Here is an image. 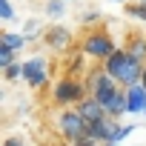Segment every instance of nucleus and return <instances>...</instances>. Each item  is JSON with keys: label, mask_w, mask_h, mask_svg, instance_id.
Instances as JSON below:
<instances>
[{"label": "nucleus", "mask_w": 146, "mask_h": 146, "mask_svg": "<svg viewBox=\"0 0 146 146\" xmlns=\"http://www.w3.org/2000/svg\"><path fill=\"white\" fill-rule=\"evenodd\" d=\"M103 66H106V72H109V75H112L123 89H129V86L140 83L143 69H146V63H140L137 57H132L126 49H115V54H112Z\"/></svg>", "instance_id": "f257e3e1"}, {"label": "nucleus", "mask_w": 146, "mask_h": 146, "mask_svg": "<svg viewBox=\"0 0 146 146\" xmlns=\"http://www.w3.org/2000/svg\"><path fill=\"white\" fill-rule=\"evenodd\" d=\"M80 52H83V57H92L98 63H106L115 54V40H112V35L103 26H92V29H86V35L80 40Z\"/></svg>", "instance_id": "f03ea898"}, {"label": "nucleus", "mask_w": 146, "mask_h": 146, "mask_svg": "<svg viewBox=\"0 0 146 146\" xmlns=\"http://www.w3.org/2000/svg\"><path fill=\"white\" fill-rule=\"evenodd\" d=\"M54 129H57L60 140H66V143H78V140L89 137V120H86L75 106L57 112V117H54Z\"/></svg>", "instance_id": "7ed1b4c3"}, {"label": "nucleus", "mask_w": 146, "mask_h": 146, "mask_svg": "<svg viewBox=\"0 0 146 146\" xmlns=\"http://www.w3.org/2000/svg\"><path fill=\"white\" fill-rule=\"evenodd\" d=\"M83 98H89L86 80H78L75 75H63L54 83V89H52V103L57 109H72V106H78Z\"/></svg>", "instance_id": "20e7f679"}, {"label": "nucleus", "mask_w": 146, "mask_h": 146, "mask_svg": "<svg viewBox=\"0 0 146 146\" xmlns=\"http://www.w3.org/2000/svg\"><path fill=\"white\" fill-rule=\"evenodd\" d=\"M103 109H106V115L109 117H123V115H129V100H126V89L120 86V83H115V86H109V89H103V92H98V95H92Z\"/></svg>", "instance_id": "39448f33"}, {"label": "nucleus", "mask_w": 146, "mask_h": 146, "mask_svg": "<svg viewBox=\"0 0 146 146\" xmlns=\"http://www.w3.org/2000/svg\"><path fill=\"white\" fill-rule=\"evenodd\" d=\"M49 60L43 57V54H35V57H29V60H23V80H26V86L29 89H43L46 83H49Z\"/></svg>", "instance_id": "423d86ee"}, {"label": "nucleus", "mask_w": 146, "mask_h": 146, "mask_svg": "<svg viewBox=\"0 0 146 146\" xmlns=\"http://www.w3.org/2000/svg\"><path fill=\"white\" fill-rule=\"evenodd\" d=\"M117 132H120V120L117 117H103V120L89 123V137L98 140V143H115Z\"/></svg>", "instance_id": "0eeeda50"}, {"label": "nucleus", "mask_w": 146, "mask_h": 146, "mask_svg": "<svg viewBox=\"0 0 146 146\" xmlns=\"http://www.w3.org/2000/svg\"><path fill=\"white\" fill-rule=\"evenodd\" d=\"M43 43H46L52 52H66V49L72 46V32H69L66 26H60V23H52V26L43 29Z\"/></svg>", "instance_id": "6e6552de"}, {"label": "nucleus", "mask_w": 146, "mask_h": 146, "mask_svg": "<svg viewBox=\"0 0 146 146\" xmlns=\"http://www.w3.org/2000/svg\"><path fill=\"white\" fill-rule=\"evenodd\" d=\"M115 83H117V80L106 72L103 63L86 69V89H89V95H98V92H103V89H109V86H115Z\"/></svg>", "instance_id": "1a4fd4ad"}, {"label": "nucleus", "mask_w": 146, "mask_h": 146, "mask_svg": "<svg viewBox=\"0 0 146 146\" xmlns=\"http://www.w3.org/2000/svg\"><path fill=\"white\" fill-rule=\"evenodd\" d=\"M126 100H129V115H146V86L135 83L126 89Z\"/></svg>", "instance_id": "9d476101"}, {"label": "nucleus", "mask_w": 146, "mask_h": 146, "mask_svg": "<svg viewBox=\"0 0 146 146\" xmlns=\"http://www.w3.org/2000/svg\"><path fill=\"white\" fill-rule=\"evenodd\" d=\"M75 109H78V112H80V115H83V117H86L89 123L109 117V115H106V109H103V106H100V103H98V100H95L92 95H89V98H83V100H80V103H78Z\"/></svg>", "instance_id": "9b49d317"}, {"label": "nucleus", "mask_w": 146, "mask_h": 146, "mask_svg": "<svg viewBox=\"0 0 146 146\" xmlns=\"http://www.w3.org/2000/svg\"><path fill=\"white\" fill-rule=\"evenodd\" d=\"M0 46H9V49H15V52H20V49H26L29 46V37L23 35V32H3L0 35Z\"/></svg>", "instance_id": "f8f14e48"}, {"label": "nucleus", "mask_w": 146, "mask_h": 146, "mask_svg": "<svg viewBox=\"0 0 146 146\" xmlns=\"http://www.w3.org/2000/svg\"><path fill=\"white\" fill-rule=\"evenodd\" d=\"M66 12H69L66 0H46V3H43L46 20H60V17H66Z\"/></svg>", "instance_id": "ddd939ff"}, {"label": "nucleus", "mask_w": 146, "mask_h": 146, "mask_svg": "<svg viewBox=\"0 0 146 146\" xmlns=\"http://www.w3.org/2000/svg\"><path fill=\"white\" fill-rule=\"evenodd\" d=\"M126 52H129L132 57H137L140 63H146V37H143V35H132Z\"/></svg>", "instance_id": "4468645a"}, {"label": "nucleus", "mask_w": 146, "mask_h": 146, "mask_svg": "<svg viewBox=\"0 0 146 146\" xmlns=\"http://www.w3.org/2000/svg\"><path fill=\"white\" fill-rule=\"evenodd\" d=\"M123 12H126L129 17L146 23V0H129V3H123Z\"/></svg>", "instance_id": "2eb2a0df"}, {"label": "nucleus", "mask_w": 146, "mask_h": 146, "mask_svg": "<svg viewBox=\"0 0 146 146\" xmlns=\"http://www.w3.org/2000/svg\"><path fill=\"white\" fill-rule=\"evenodd\" d=\"M17 63V52L9 49V46H0V69H9Z\"/></svg>", "instance_id": "dca6fc26"}, {"label": "nucleus", "mask_w": 146, "mask_h": 146, "mask_svg": "<svg viewBox=\"0 0 146 146\" xmlns=\"http://www.w3.org/2000/svg\"><path fill=\"white\" fill-rule=\"evenodd\" d=\"M78 23L89 29V26L100 23V12H95V9H86V12H80V15H78Z\"/></svg>", "instance_id": "f3484780"}, {"label": "nucleus", "mask_w": 146, "mask_h": 146, "mask_svg": "<svg viewBox=\"0 0 146 146\" xmlns=\"http://www.w3.org/2000/svg\"><path fill=\"white\" fill-rule=\"evenodd\" d=\"M3 78H6L9 83H15V80H20V78H23V60H17L15 66H9V69H3Z\"/></svg>", "instance_id": "a211bd4d"}, {"label": "nucleus", "mask_w": 146, "mask_h": 146, "mask_svg": "<svg viewBox=\"0 0 146 146\" xmlns=\"http://www.w3.org/2000/svg\"><path fill=\"white\" fill-rule=\"evenodd\" d=\"M0 20H3V23H12L15 20V9H12L9 0H0Z\"/></svg>", "instance_id": "6ab92c4d"}, {"label": "nucleus", "mask_w": 146, "mask_h": 146, "mask_svg": "<svg viewBox=\"0 0 146 146\" xmlns=\"http://www.w3.org/2000/svg\"><path fill=\"white\" fill-rule=\"evenodd\" d=\"M72 146H100V143L92 140V137H83V140H78V143H72Z\"/></svg>", "instance_id": "aec40b11"}, {"label": "nucleus", "mask_w": 146, "mask_h": 146, "mask_svg": "<svg viewBox=\"0 0 146 146\" xmlns=\"http://www.w3.org/2000/svg\"><path fill=\"white\" fill-rule=\"evenodd\" d=\"M3 146H26V140H23V137H9Z\"/></svg>", "instance_id": "412c9836"}, {"label": "nucleus", "mask_w": 146, "mask_h": 146, "mask_svg": "<svg viewBox=\"0 0 146 146\" xmlns=\"http://www.w3.org/2000/svg\"><path fill=\"white\" fill-rule=\"evenodd\" d=\"M43 146H72V143H66V140H60V143H43Z\"/></svg>", "instance_id": "4be33fe9"}, {"label": "nucleus", "mask_w": 146, "mask_h": 146, "mask_svg": "<svg viewBox=\"0 0 146 146\" xmlns=\"http://www.w3.org/2000/svg\"><path fill=\"white\" fill-rule=\"evenodd\" d=\"M140 83H143V86H146V69H143V78H140Z\"/></svg>", "instance_id": "5701e85b"}, {"label": "nucleus", "mask_w": 146, "mask_h": 146, "mask_svg": "<svg viewBox=\"0 0 146 146\" xmlns=\"http://www.w3.org/2000/svg\"><path fill=\"white\" fill-rule=\"evenodd\" d=\"M100 146H120V143H100Z\"/></svg>", "instance_id": "b1692460"}, {"label": "nucleus", "mask_w": 146, "mask_h": 146, "mask_svg": "<svg viewBox=\"0 0 146 146\" xmlns=\"http://www.w3.org/2000/svg\"><path fill=\"white\" fill-rule=\"evenodd\" d=\"M112 3H129V0H112Z\"/></svg>", "instance_id": "393cba45"}, {"label": "nucleus", "mask_w": 146, "mask_h": 146, "mask_svg": "<svg viewBox=\"0 0 146 146\" xmlns=\"http://www.w3.org/2000/svg\"><path fill=\"white\" fill-rule=\"evenodd\" d=\"M66 3H69V0H66Z\"/></svg>", "instance_id": "a878e982"}]
</instances>
